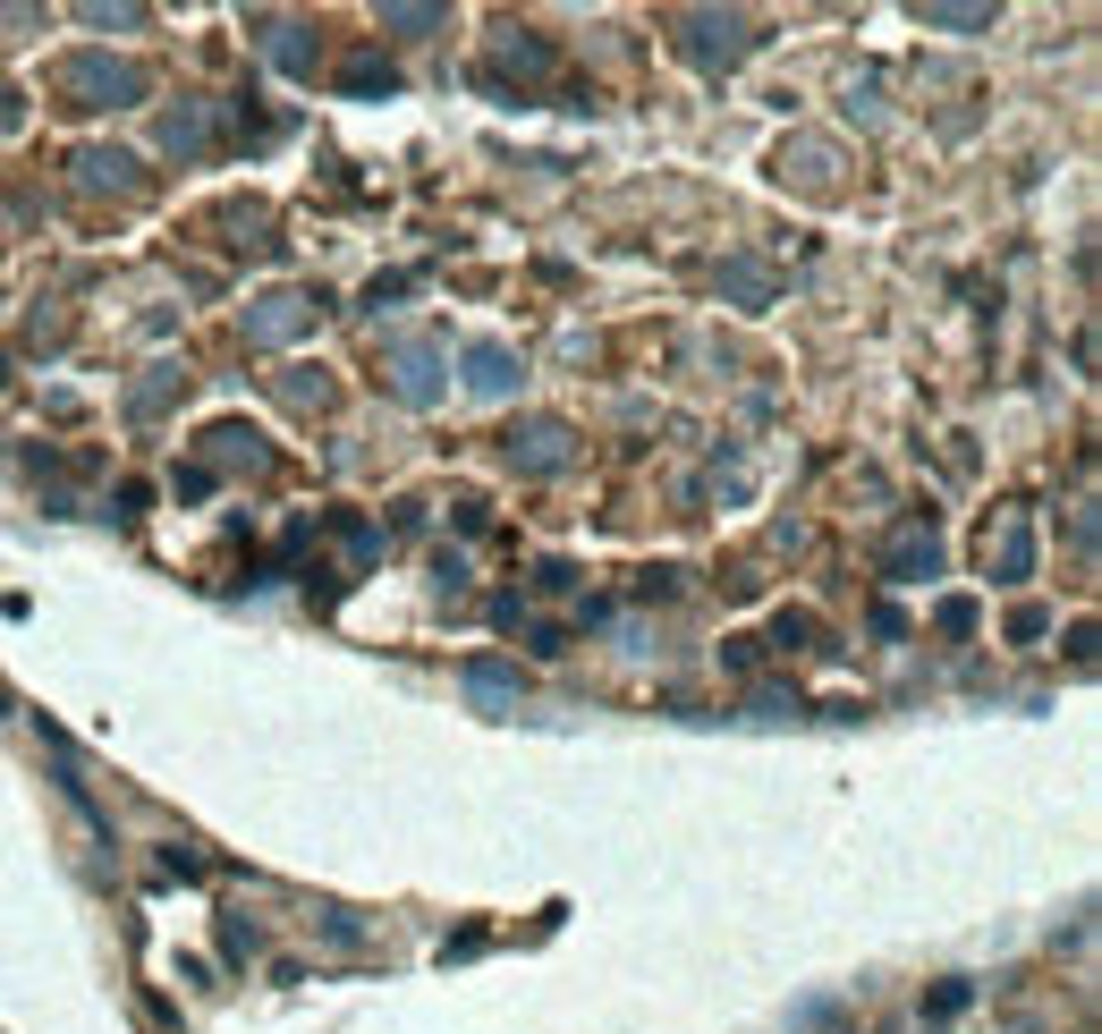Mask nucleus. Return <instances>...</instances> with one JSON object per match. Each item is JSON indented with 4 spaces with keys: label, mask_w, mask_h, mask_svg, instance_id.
<instances>
[{
    "label": "nucleus",
    "mask_w": 1102,
    "mask_h": 1034,
    "mask_svg": "<svg viewBox=\"0 0 1102 1034\" xmlns=\"http://www.w3.org/2000/svg\"><path fill=\"white\" fill-rule=\"evenodd\" d=\"M501 382H509V365H501V356L484 348V356H475V390H501Z\"/></svg>",
    "instance_id": "1"
}]
</instances>
